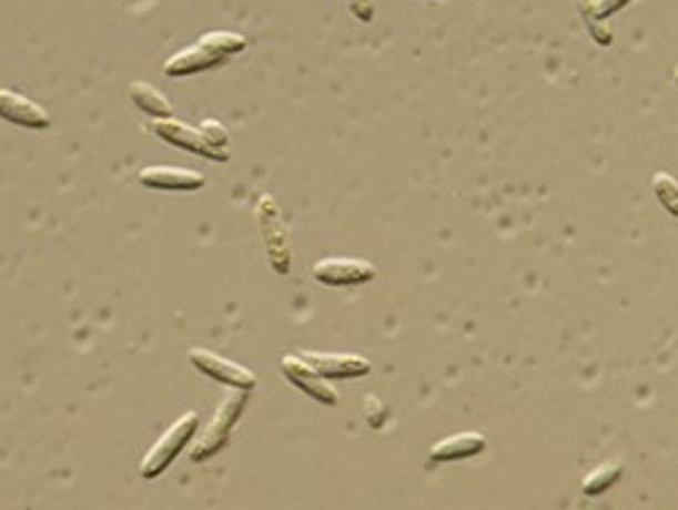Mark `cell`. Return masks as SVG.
Returning <instances> with one entry per match:
<instances>
[{
    "mask_svg": "<svg viewBox=\"0 0 678 510\" xmlns=\"http://www.w3.org/2000/svg\"><path fill=\"white\" fill-rule=\"evenodd\" d=\"M190 363L195 365L203 376L214 378V381L225 384L230 389H241L249 391L257 387V376L252 370H246L244 365L233 363V359L222 357V354L209 351V348H192L190 351Z\"/></svg>",
    "mask_w": 678,
    "mask_h": 510,
    "instance_id": "obj_5",
    "label": "cell"
},
{
    "mask_svg": "<svg viewBox=\"0 0 678 510\" xmlns=\"http://www.w3.org/2000/svg\"><path fill=\"white\" fill-rule=\"evenodd\" d=\"M246 39L239 33H230V30H214V33H206L195 47H186L182 52L173 54L171 60L165 62V76L171 79H184V76H195V73L209 71V68L222 65L230 54H239L246 49Z\"/></svg>",
    "mask_w": 678,
    "mask_h": 510,
    "instance_id": "obj_1",
    "label": "cell"
},
{
    "mask_svg": "<svg viewBox=\"0 0 678 510\" xmlns=\"http://www.w3.org/2000/svg\"><path fill=\"white\" fill-rule=\"evenodd\" d=\"M487 449V438L482 432H459L452 438L438 440L431 449V465L441 462H459V459H470L476 453Z\"/></svg>",
    "mask_w": 678,
    "mask_h": 510,
    "instance_id": "obj_12",
    "label": "cell"
},
{
    "mask_svg": "<svg viewBox=\"0 0 678 510\" xmlns=\"http://www.w3.org/2000/svg\"><path fill=\"white\" fill-rule=\"evenodd\" d=\"M630 0H578V11H581L584 24H587L589 35H593L595 43H600V47H608V43L614 41L611 30L603 24L608 14H614V11H619L621 6H627Z\"/></svg>",
    "mask_w": 678,
    "mask_h": 510,
    "instance_id": "obj_13",
    "label": "cell"
},
{
    "mask_svg": "<svg viewBox=\"0 0 678 510\" xmlns=\"http://www.w3.org/2000/svg\"><path fill=\"white\" fill-rule=\"evenodd\" d=\"M352 9V14L357 17V20L371 22L373 20V0H346Z\"/></svg>",
    "mask_w": 678,
    "mask_h": 510,
    "instance_id": "obj_18",
    "label": "cell"
},
{
    "mask_svg": "<svg viewBox=\"0 0 678 510\" xmlns=\"http://www.w3.org/2000/svg\"><path fill=\"white\" fill-rule=\"evenodd\" d=\"M674 79H676V84H678V68H676V76Z\"/></svg>",
    "mask_w": 678,
    "mask_h": 510,
    "instance_id": "obj_19",
    "label": "cell"
},
{
    "mask_svg": "<svg viewBox=\"0 0 678 510\" xmlns=\"http://www.w3.org/2000/svg\"><path fill=\"white\" fill-rule=\"evenodd\" d=\"M139 182L160 192H198L206 186V176L201 171H190V167L149 165L139 173Z\"/></svg>",
    "mask_w": 678,
    "mask_h": 510,
    "instance_id": "obj_7",
    "label": "cell"
},
{
    "mask_svg": "<svg viewBox=\"0 0 678 510\" xmlns=\"http://www.w3.org/2000/svg\"><path fill=\"white\" fill-rule=\"evenodd\" d=\"M246 408V395H230L222 400V406L216 408L214 419H211V425L203 429L201 438H198V443L192 446V462H206V459L214 457V453H220L225 446L230 443V435H233L235 421L244 416Z\"/></svg>",
    "mask_w": 678,
    "mask_h": 510,
    "instance_id": "obj_2",
    "label": "cell"
},
{
    "mask_svg": "<svg viewBox=\"0 0 678 510\" xmlns=\"http://www.w3.org/2000/svg\"><path fill=\"white\" fill-rule=\"evenodd\" d=\"M152 133L158 135V139H163L165 143H171V146L182 149V152H190V154H198V157L203 160H214V163H227L230 160V152L227 149H214L209 146L206 139L201 135V130L198 128H190V124L179 122V120H154L152 124Z\"/></svg>",
    "mask_w": 678,
    "mask_h": 510,
    "instance_id": "obj_4",
    "label": "cell"
},
{
    "mask_svg": "<svg viewBox=\"0 0 678 510\" xmlns=\"http://www.w3.org/2000/svg\"><path fill=\"white\" fill-rule=\"evenodd\" d=\"M130 103L139 111H144V114L154 116V120H171L173 116L171 101L146 82H133V86H130Z\"/></svg>",
    "mask_w": 678,
    "mask_h": 510,
    "instance_id": "obj_14",
    "label": "cell"
},
{
    "mask_svg": "<svg viewBox=\"0 0 678 510\" xmlns=\"http://www.w3.org/2000/svg\"><path fill=\"white\" fill-rule=\"evenodd\" d=\"M651 192L668 214H674L678 220V182L668 173H657L655 182H651Z\"/></svg>",
    "mask_w": 678,
    "mask_h": 510,
    "instance_id": "obj_16",
    "label": "cell"
},
{
    "mask_svg": "<svg viewBox=\"0 0 678 510\" xmlns=\"http://www.w3.org/2000/svg\"><path fill=\"white\" fill-rule=\"evenodd\" d=\"M260 230L265 233V246H267V257H271V265L276 267V273H290V244L287 235H284L282 225H279V211L273 205L271 195L260 197Z\"/></svg>",
    "mask_w": 678,
    "mask_h": 510,
    "instance_id": "obj_9",
    "label": "cell"
},
{
    "mask_svg": "<svg viewBox=\"0 0 678 510\" xmlns=\"http://www.w3.org/2000/svg\"><path fill=\"white\" fill-rule=\"evenodd\" d=\"M198 130H201V135H203V139H206L209 146H214V149H227L230 135H227L225 124H222V122L206 120Z\"/></svg>",
    "mask_w": 678,
    "mask_h": 510,
    "instance_id": "obj_17",
    "label": "cell"
},
{
    "mask_svg": "<svg viewBox=\"0 0 678 510\" xmlns=\"http://www.w3.org/2000/svg\"><path fill=\"white\" fill-rule=\"evenodd\" d=\"M314 278L325 286H357L376 278V267L365 259L354 257H327L314 265Z\"/></svg>",
    "mask_w": 678,
    "mask_h": 510,
    "instance_id": "obj_6",
    "label": "cell"
},
{
    "mask_svg": "<svg viewBox=\"0 0 678 510\" xmlns=\"http://www.w3.org/2000/svg\"><path fill=\"white\" fill-rule=\"evenodd\" d=\"M198 425H201V419H198L195 410L179 416V419L168 427V432H163V438L152 446V451L144 457V462H141V476L158 478L160 472L168 470V465H173V459L184 451V446L190 443L192 435L198 432Z\"/></svg>",
    "mask_w": 678,
    "mask_h": 510,
    "instance_id": "obj_3",
    "label": "cell"
},
{
    "mask_svg": "<svg viewBox=\"0 0 678 510\" xmlns=\"http://www.w3.org/2000/svg\"><path fill=\"white\" fill-rule=\"evenodd\" d=\"M0 120L17 124V128L24 130L52 128V116H49V111L14 90H0Z\"/></svg>",
    "mask_w": 678,
    "mask_h": 510,
    "instance_id": "obj_8",
    "label": "cell"
},
{
    "mask_svg": "<svg viewBox=\"0 0 678 510\" xmlns=\"http://www.w3.org/2000/svg\"><path fill=\"white\" fill-rule=\"evenodd\" d=\"M619 478H621V462H606L584 478L581 489L587 497H597V494H603V491L611 489Z\"/></svg>",
    "mask_w": 678,
    "mask_h": 510,
    "instance_id": "obj_15",
    "label": "cell"
},
{
    "mask_svg": "<svg viewBox=\"0 0 678 510\" xmlns=\"http://www.w3.org/2000/svg\"><path fill=\"white\" fill-rule=\"evenodd\" d=\"M282 373L287 376L290 384H295L297 389L306 391L308 397H314L322 406H335L338 402V395H335L333 387H327L325 378L311 370L297 354H290V357L282 359Z\"/></svg>",
    "mask_w": 678,
    "mask_h": 510,
    "instance_id": "obj_11",
    "label": "cell"
},
{
    "mask_svg": "<svg viewBox=\"0 0 678 510\" xmlns=\"http://www.w3.org/2000/svg\"><path fill=\"white\" fill-rule=\"evenodd\" d=\"M297 357H301L311 370L320 373L322 378H360L371 373L368 359L357 357V354L303 351V354H297Z\"/></svg>",
    "mask_w": 678,
    "mask_h": 510,
    "instance_id": "obj_10",
    "label": "cell"
}]
</instances>
